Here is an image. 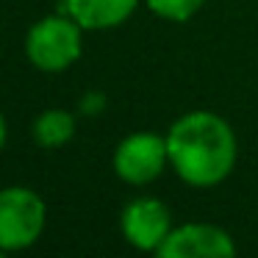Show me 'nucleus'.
<instances>
[{
    "label": "nucleus",
    "instance_id": "obj_1",
    "mask_svg": "<svg viewBox=\"0 0 258 258\" xmlns=\"http://www.w3.org/2000/svg\"><path fill=\"white\" fill-rule=\"evenodd\" d=\"M167 153L175 175L189 186H217L236 167V134L219 114L189 111L167 134Z\"/></svg>",
    "mask_w": 258,
    "mask_h": 258
},
{
    "label": "nucleus",
    "instance_id": "obj_4",
    "mask_svg": "<svg viewBox=\"0 0 258 258\" xmlns=\"http://www.w3.org/2000/svg\"><path fill=\"white\" fill-rule=\"evenodd\" d=\"M167 161V139L158 134H131L114 150V172L131 186H145L156 180Z\"/></svg>",
    "mask_w": 258,
    "mask_h": 258
},
{
    "label": "nucleus",
    "instance_id": "obj_9",
    "mask_svg": "<svg viewBox=\"0 0 258 258\" xmlns=\"http://www.w3.org/2000/svg\"><path fill=\"white\" fill-rule=\"evenodd\" d=\"M206 0H147V6L156 17L169 23H186L203 9Z\"/></svg>",
    "mask_w": 258,
    "mask_h": 258
},
{
    "label": "nucleus",
    "instance_id": "obj_8",
    "mask_svg": "<svg viewBox=\"0 0 258 258\" xmlns=\"http://www.w3.org/2000/svg\"><path fill=\"white\" fill-rule=\"evenodd\" d=\"M75 136V117L64 108H47L34 122V139L45 150L64 147Z\"/></svg>",
    "mask_w": 258,
    "mask_h": 258
},
{
    "label": "nucleus",
    "instance_id": "obj_5",
    "mask_svg": "<svg viewBox=\"0 0 258 258\" xmlns=\"http://www.w3.org/2000/svg\"><path fill=\"white\" fill-rule=\"evenodd\" d=\"M236 244L228 230L208 222H189L172 228L164 244L156 250L158 258H228Z\"/></svg>",
    "mask_w": 258,
    "mask_h": 258
},
{
    "label": "nucleus",
    "instance_id": "obj_10",
    "mask_svg": "<svg viewBox=\"0 0 258 258\" xmlns=\"http://www.w3.org/2000/svg\"><path fill=\"white\" fill-rule=\"evenodd\" d=\"M3 145H6V119L0 114V150H3Z\"/></svg>",
    "mask_w": 258,
    "mask_h": 258
},
{
    "label": "nucleus",
    "instance_id": "obj_11",
    "mask_svg": "<svg viewBox=\"0 0 258 258\" xmlns=\"http://www.w3.org/2000/svg\"><path fill=\"white\" fill-rule=\"evenodd\" d=\"M0 255H3V250H0Z\"/></svg>",
    "mask_w": 258,
    "mask_h": 258
},
{
    "label": "nucleus",
    "instance_id": "obj_7",
    "mask_svg": "<svg viewBox=\"0 0 258 258\" xmlns=\"http://www.w3.org/2000/svg\"><path fill=\"white\" fill-rule=\"evenodd\" d=\"M139 0H64L67 14L86 31H108L136 12Z\"/></svg>",
    "mask_w": 258,
    "mask_h": 258
},
{
    "label": "nucleus",
    "instance_id": "obj_6",
    "mask_svg": "<svg viewBox=\"0 0 258 258\" xmlns=\"http://www.w3.org/2000/svg\"><path fill=\"white\" fill-rule=\"evenodd\" d=\"M119 228L136 250L156 252L172 230V217L169 208L156 197H136L119 214Z\"/></svg>",
    "mask_w": 258,
    "mask_h": 258
},
{
    "label": "nucleus",
    "instance_id": "obj_2",
    "mask_svg": "<svg viewBox=\"0 0 258 258\" xmlns=\"http://www.w3.org/2000/svg\"><path fill=\"white\" fill-rule=\"evenodd\" d=\"M81 31L73 17H45L25 36V56L42 73H61L81 58Z\"/></svg>",
    "mask_w": 258,
    "mask_h": 258
},
{
    "label": "nucleus",
    "instance_id": "obj_3",
    "mask_svg": "<svg viewBox=\"0 0 258 258\" xmlns=\"http://www.w3.org/2000/svg\"><path fill=\"white\" fill-rule=\"evenodd\" d=\"M45 200L28 186L0 189V250L14 252L36 244L45 230Z\"/></svg>",
    "mask_w": 258,
    "mask_h": 258
}]
</instances>
